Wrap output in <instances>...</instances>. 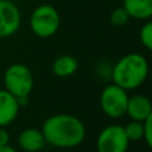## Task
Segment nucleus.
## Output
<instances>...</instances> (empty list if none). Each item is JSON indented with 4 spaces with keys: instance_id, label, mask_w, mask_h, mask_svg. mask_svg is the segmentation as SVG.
<instances>
[{
    "instance_id": "7ed1b4c3",
    "label": "nucleus",
    "mask_w": 152,
    "mask_h": 152,
    "mask_svg": "<svg viewBox=\"0 0 152 152\" xmlns=\"http://www.w3.org/2000/svg\"><path fill=\"white\" fill-rule=\"evenodd\" d=\"M3 81H4V89L13 95L20 105L28 102V97L35 87V77L32 71L26 64H11L5 69Z\"/></svg>"
},
{
    "instance_id": "20e7f679",
    "label": "nucleus",
    "mask_w": 152,
    "mask_h": 152,
    "mask_svg": "<svg viewBox=\"0 0 152 152\" xmlns=\"http://www.w3.org/2000/svg\"><path fill=\"white\" fill-rule=\"evenodd\" d=\"M60 13L51 4L37 5L29 16V28L32 34L40 39L55 36L60 28Z\"/></svg>"
},
{
    "instance_id": "423d86ee",
    "label": "nucleus",
    "mask_w": 152,
    "mask_h": 152,
    "mask_svg": "<svg viewBox=\"0 0 152 152\" xmlns=\"http://www.w3.org/2000/svg\"><path fill=\"white\" fill-rule=\"evenodd\" d=\"M129 140L120 124H110L99 132L96 139L97 152H127Z\"/></svg>"
},
{
    "instance_id": "0eeeda50",
    "label": "nucleus",
    "mask_w": 152,
    "mask_h": 152,
    "mask_svg": "<svg viewBox=\"0 0 152 152\" xmlns=\"http://www.w3.org/2000/svg\"><path fill=\"white\" fill-rule=\"evenodd\" d=\"M21 26L19 7L11 0H0V37H11Z\"/></svg>"
},
{
    "instance_id": "f03ea898",
    "label": "nucleus",
    "mask_w": 152,
    "mask_h": 152,
    "mask_svg": "<svg viewBox=\"0 0 152 152\" xmlns=\"http://www.w3.org/2000/svg\"><path fill=\"white\" fill-rule=\"evenodd\" d=\"M150 66L144 55L131 52L121 56L111 69L113 84L126 91L136 89L147 80Z\"/></svg>"
},
{
    "instance_id": "dca6fc26",
    "label": "nucleus",
    "mask_w": 152,
    "mask_h": 152,
    "mask_svg": "<svg viewBox=\"0 0 152 152\" xmlns=\"http://www.w3.org/2000/svg\"><path fill=\"white\" fill-rule=\"evenodd\" d=\"M143 140L148 147H152V116L143 121Z\"/></svg>"
},
{
    "instance_id": "1a4fd4ad",
    "label": "nucleus",
    "mask_w": 152,
    "mask_h": 152,
    "mask_svg": "<svg viewBox=\"0 0 152 152\" xmlns=\"http://www.w3.org/2000/svg\"><path fill=\"white\" fill-rule=\"evenodd\" d=\"M21 105L5 89H0V127H7L16 120Z\"/></svg>"
},
{
    "instance_id": "9b49d317",
    "label": "nucleus",
    "mask_w": 152,
    "mask_h": 152,
    "mask_svg": "<svg viewBox=\"0 0 152 152\" xmlns=\"http://www.w3.org/2000/svg\"><path fill=\"white\" fill-rule=\"evenodd\" d=\"M121 7L128 13L129 19L147 21L152 16V0H123Z\"/></svg>"
},
{
    "instance_id": "4468645a",
    "label": "nucleus",
    "mask_w": 152,
    "mask_h": 152,
    "mask_svg": "<svg viewBox=\"0 0 152 152\" xmlns=\"http://www.w3.org/2000/svg\"><path fill=\"white\" fill-rule=\"evenodd\" d=\"M139 39L145 50H148V51L152 50V23L150 20H147L142 26L140 32H139Z\"/></svg>"
},
{
    "instance_id": "f257e3e1",
    "label": "nucleus",
    "mask_w": 152,
    "mask_h": 152,
    "mask_svg": "<svg viewBox=\"0 0 152 152\" xmlns=\"http://www.w3.org/2000/svg\"><path fill=\"white\" fill-rule=\"evenodd\" d=\"M45 143L56 148L69 150L84 142L87 129L84 123L75 115L56 113L44 120L42 126Z\"/></svg>"
},
{
    "instance_id": "6e6552de",
    "label": "nucleus",
    "mask_w": 152,
    "mask_h": 152,
    "mask_svg": "<svg viewBox=\"0 0 152 152\" xmlns=\"http://www.w3.org/2000/svg\"><path fill=\"white\" fill-rule=\"evenodd\" d=\"M126 115L131 120L144 121L152 116V103L151 99L145 95H132L128 97Z\"/></svg>"
},
{
    "instance_id": "f8f14e48",
    "label": "nucleus",
    "mask_w": 152,
    "mask_h": 152,
    "mask_svg": "<svg viewBox=\"0 0 152 152\" xmlns=\"http://www.w3.org/2000/svg\"><path fill=\"white\" fill-rule=\"evenodd\" d=\"M79 61L72 55H60L52 61V74L58 77H69L77 71Z\"/></svg>"
},
{
    "instance_id": "39448f33",
    "label": "nucleus",
    "mask_w": 152,
    "mask_h": 152,
    "mask_svg": "<svg viewBox=\"0 0 152 152\" xmlns=\"http://www.w3.org/2000/svg\"><path fill=\"white\" fill-rule=\"evenodd\" d=\"M128 91L123 89L116 84H108L103 88L99 97L100 108L105 116L111 119H120L126 115L127 103H128Z\"/></svg>"
},
{
    "instance_id": "a211bd4d",
    "label": "nucleus",
    "mask_w": 152,
    "mask_h": 152,
    "mask_svg": "<svg viewBox=\"0 0 152 152\" xmlns=\"http://www.w3.org/2000/svg\"><path fill=\"white\" fill-rule=\"evenodd\" d=\"M0 152H18L13 147H11L10 144L7 145H0Z\"/></svg>"
},
{
    "instance_id": "9d476101",
    "label": "nucleus",
    "mask_w": 152,
    "mask_h": 152,
    "mask_svg": "<svg viewBox=\"0 0 152 152\" xmlns=\"http://www.w3.org/2000/svg\"><path fill=\"white\" fill-rule=\"evenodd\" d=\"M19 147L24 152H39L45 147V139L43 136L42 129L29 127L19 134L18 137Z\"/></svg>"
},
{
    "instance_id": "f3484780",
    "label": "nucleus",
    "mask_w": 152,
    "mask_h": 152,
    "mask_svg": "<svg viewBox=\"0 0 152 152\" xmlns=\"http://www.w3.org/2000/svg\"><path fill=\"white\" fill-rule=\"evenodd\" d=\"M10 140H11V136H10V132L7 131V128L5 127H0V145L10 144Z\"/></svg>"
},
{
    "instance_id": "2eb2a0df",
    "label": "nucleus",
    "mask_w": 152,
    "mask_h": 152,
    "mask_svg": "<svg viewBox=\"0 0 152 152\" xmlns=\"http://www.w3.org/2000/svg\"><path fill=\"white\" fill-rule=\"evenodd\" d=\"M110 21L116 27H123L129 21V16L123 7H116L110 13Z\"/></svg>"
},
{
    "instance_id": "ddd939ff",
    "label": "nucleus",
    "mask_w": 152,
    "mask_h": 152,
    "mask_svg": "<svg viewBox=\"0 0 152 152\" xmlns=\"http://www.w3.org/2000/svg\"><path fill=\"white\" fill-rule=\"evenodd\" d=\"M123 127H124V132H126L129 142L143 140V121L131 120Z\"/></svg>"
}]
</instances>
